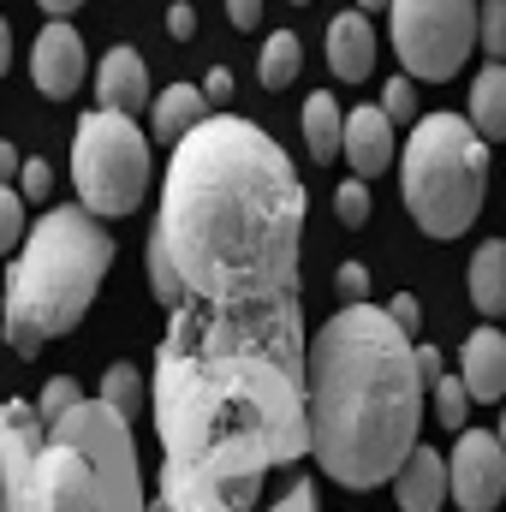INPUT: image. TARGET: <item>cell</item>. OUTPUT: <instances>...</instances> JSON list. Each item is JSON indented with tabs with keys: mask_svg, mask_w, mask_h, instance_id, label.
Returning <instances> with one entry per match:
<instances>
[{
	"mask_svg": "<svg viewBox=\"0 0 506 512\" xmlns=\"http://www.w3.org/2000/svg\"><path fill=\"white\" fill-rule=\"evenodd\" d=\"M149 399L167 512H316V483L292 471L310 459L298 292L233 310L185 298Z\"/></svg>",
	"mask_w": 506,
	"mask_h": 512,
	"instance_id": "obj_1",
	"label": "cell"
},
{
	"mask_svg": "<svg viewBox=\"0 0 506 512\" xmlns=\"http://www.w3.org/2000/svg\"><path fill=\"white\" fill-rule=\"evenodd\" d=\"M185 298L197 304H268L298 292L304 185L286 149L239 114H209L191 126L161 179V221Z\"/></svg>",
	"mask_w": 506,
	"mask_h": 512,
	"instance_id": "obj_2",
	"label": "cell"
},
{
	"mask_svg": "<svg viewBox=\"0 0 506 512\" xmlns=\"http://www.w3.org/2000/svg\"><path fill=\"white\" fill-rule=\"evenodd\" d=\"M304 417L310 459L328 471V483H393L423 423L417 340H405L376 304H346L304 346Z\"/></svg>",
	"mask_w": 506,
	"mask_h": 512,
	"instance_id": "obj_3",
	"label": "cell"
},
{
	"mask_svg": "<svg viewBox=\"0 0 506 512\" xmlns=\"http://www.w3.org/2000/svg\"><path fill=\"white\" fill-rule=\"evenodd\" d=\"M108 268H114V239L96 215H84L78 203L42 209L36 233L24 239V251H18L6 286H0L6 346L18 358H36L48 340L78 328L84 310L96 304Z\"/></svg>",
	"mask_w": 506,
	"mask_h": 512,
	"instance_id": "obj_4",
	"label": "cell"
},
{
	"mask_svg": "<svg viewBox=\"0 0 506 512\" xmlns=\"http://www.w3.org/2000/svg\"><path fill=\"white\" fill-rule=\"evenodd\" d=\"M399 197L429 239H459L489 197V143L459 114H417L399 155Z\"/></svg>",
	"mask_w": 506,
	"mask_h": 512,
	"instance_id": "obj_5",
	"label": "cell"
},
{
	"mask_svg": "<svg viewBox=\"0 0 506 512\" xmlns=\"http://www.w3.org/2000/svg\"><path fill=\"white\" fill-rule=\"evenodd\" d=\"M72 185L84 197V215H131L149 191V137L137 131V120L108 108L84 114L72 131Z\"/></svg>",
	"mask_w": 506,
	"mask_h": 512,
	"instance_id": "obj_6",
	"label": "cell"
},
{
	"mask_svg": "<svg viewBox=\"0 0 506 512\" xmlns=\"http://www.w3.org/2000/svg\"><path fill=\"white\" fill-rule=\"evenodd\" d=\"M6 459H12V512H102L90 465L72 447L48 441L30 399L6 405Z\"/></svg>",
	"mask_w": 506,
	"mask_h": 512,
	"instance_id": "obj_7",
	"label": "cell"
},
{
	"mask_svg": "<svg viewBox=\"0 0 506 512\" xmlns=\"http://www.w3.org/2000/svg\"><path fill=\"white\" fill-rule=\"evenodd\" d=\"M48 441L72 447L90 465L96 483V507L102 512H143V477H137V447H131V423L114 417L102 399H78L60 423H48Z\"/></svg>",
	"mask_w": 506,
	"mask_h": 512,
	"instance_id": "obj_8",
	"label": "cell"
},
{
	"mask_svg": "<svg viewBox=\"0 0 506 512\" xmlns=\"http://www.w3.org/2000/svg\"><path fill=\"white\" fill-rule=\"evenodd\" d=\"M393 12V54L405 78L447 84L477 42V0H387Z\"/></svg>",
	"mask_w": 506,
	"mask_h": 512,
	"instance_id": "obj_9",
	"label": "cell"
},
{
	"mask_svg": "<svg viewBox=\"0 0 506 512\" xmlns=\"http://www.w3.org/2000/svg\"><path fill=\"white\" fill-rule=\"evenodd\" d=\"M447 495L465 512H495L506 501V453L489 429H459L447 459Z\"/></svg>",
	"mask_w": 506,
	"mask_h": 512,
	"instance_id": "obj_10",
	"label": "cell"
},
{
	"mask_svg": "<svg viewBox=\"0 0 506 512\" xmlns=\"http://www.w3.org/2000/svg\"><path fill=\"white\" fill-rule=\"evenodd\" d=\"M30 78H36L42 96H72V90L84 84V42H78V30H72L66 18H54V24L36 36V48H30Z\"/></svg>",
	"mask_w": 506,
	"mask_h": 512,
	"instance_id": "obj_11",
	"label": "cell"
},
{
	"mask_svg": "<svg viewBox=\"0 0 506 512\" xmlns=\"http://www.w3.org/2000/svg\"><path fill=\"white\" fill-rule=\"evenodd\" d=\"M340 155L352 161L358 179L387 173L393 155H399V143H393V120H387L381 108H352V114L340 120Z\"/></svg>",
	"mask_w": 506,
	"mask_h": 512,
	"instance_id": "obj_12",
	"label": "cell"
},
{
	"mask_svg": "<svg viewBox=\"0 0 506 512\" xmlns=\"http://www.w3.org/2000/svg\"><path fill=\"white\" fill-rule=\"evenodd\" d=\"M459 382L471 393V405L506 399V334L501 328H471V340L459 346Z\"/></svg>",
	"mask_w": 506,
	"mask_h": 512,
	"instance_id": "obj_13",
	"label": "cell"
},
{
	"mask_svg": "<svg viewBox=\"0 0 506 512\" xmlns=\"http://www.w3.org/2000/svg\"><path fill=\"white\" fill-rule=\"evenodd\" d=\"M328 66H334L340 84H364L376 72V30H370L364 12H340L328 24Z\"/></svg>",
	"mask_w": 506,
	"mask_h": 512,
	"instance_id": "obj_14",
	"label": "cell"
},
{
	"mask_svg": "<svg viewBox=\"0 0 506 512\" xmlns=\"http://www.w3.org/2000/svg\"><path fill=\"white\" fill-rule=\"evenodd\" d=\"M96 96L108 114H126V120L137 108H149V66L137 48H108L102 72H96Z\"/></svg>",
	"mask_w": 506,
	"mask_h": 512,
	"instance_id": "obj_15",
	"label": "cell"
},
{
	"mask_svg": "<svg viewBox=\"0 0 506 512\" xmlns=\"http://www.w3.org/2000/svg\"><path fill=\"white\" fill-rule=\"evenodd\" d=\"M393 495L405 512H441L447 501V459L435 447H411L405 465L393 471Z\"/></svg>",
	"mask_w": 506,
	"mask_h": 512,
	"instance_id": "obj_16",
	"label": "cell"
},
{
	"mask_svg": "<svg viewBox=\"0 0 506 512\" xmlns=\"http://www.w3.org/2000/svg\"><path fill=\"white\" fill-rule=\"evenodd\" d=\"M149 114H155V137H161V143H179L191 126H203V120H209V102H203V90L173 84V90L149 96Z\"/></svg>",
	"mask_w": 506,
	"mask_h": 512,
	"instance_id": "obj_17",
	"label": "cell"
},
{
	"mask_svg": "<svg viewBox=\"0 0 506 512\" xmlns=\"http://www.w3.org/2000/svg\"><path fill=\"white\" fill-rule=\"evenodd\" d=\"M471 131L483 143L506 137V66H483L477 72V84H471Z\"/></svg>",
	"mask_w": 506,
	"mask_h": 512,
	"instance_id": "obj_18",
	"label": "cell"
},
{
	"mask_svg": "<svg viewBox=\"0 0 506 512\" xmlns=\"http://www.w3.org/2000/svg\"><path fill=\"white\" fill-rule=\"evenodd\" d=\"M471 304L483 316H506V239L471 256Z\"/></svg>",
	"mask_w": 506,
	"mask_h": 512,
	"instance_id": "obj_19",
	"label": "cell"
},
{
	"mask_svg": "<svg viewBox=\"0 0 506 512\" xmlns=\"http://www.w3.org/2000/svg\"><path fill=\"white\" fill-rule=\"evenodd\" d=\"M340 102L328 96V90H316L310 102H304V143H310V155L316 161H334L340 155Z\"/></svg>",
	"mask_w": 506,
	"mask_h": 512,
	"instance_id": "obj_20",
	"label": "cell"
},
{
	"mask_svg": "<svg viewBox=\"0 0 506 512\" xmlns=\"http://www.w3.org/2000/svg\"><path fill=\"white\" fill-rule=\"evenodd\" d=\"M298 66H304V48H298V36H292V30H274V36L262 42V60H256V72H262V90H286V84L298 78Z\"/></svg>",
	"mask_w": 506,
	"mask_h": 512,
	"instance_id": "obj_21",
	"label": "cell"
},
{
	"mask_svg": "<svg viewBox=\"0 0 506 512\" xmlns=\"http://www.w3.org/2000/svg\"><path fill=\"white\" fill-rule=\"evenodd\" d=\"M102 405L114 411V417H137V405H143V376H137V364H114L108 376H102Z\"/></svg>",
	"mask_w": 506,
	"mask_h": 512,
	"instance_id": "obj_22",
	"label": "cell"
},
{
	"mask_svg": "<svg viewBox=\"0 0 506 512\" xmlns=\"http://www.w3.org/2000/svg\"><path fill=\"white\" fill-rule=\"evenodd\" d=\"M143 262H149V286H155V298L167 304V310H179L185 304V280H179V268H173V256H167V245L149 233V251H143Z\"/></svg>",
	"mask_w": 506,
	"mask_h": 512,
	"instance_id": "obj_23",
	"label": "cell"
},
{
	"mask_svg": "<svg viewBox=\"0 0 506 512\" xmlns=\"http://www.w3.org/2000/svg\"><path fill=\"white\" fill-rule=\"evenodd\" d=\"M477 48L489 66H506V0H477Z\"/></svg>",
	"mask_w": 506,
	"mask_h": 512,
	"instance_id": "obj_24",
	"label": "cell"
},
{
	"mask_svg": "<svg viewBox=\"0 0 506 512\" xmlns=\"http://www.w3.org/2000/svg\"><path fill=\"white\" fill-rule=\"evenodd\" d=\"M78 399H84V387L72 382V376H54V382H48L42 393H36V399H30V411H36V423L48 429V423H60V417H66Z\"/></svg>",
	"mask_w": 506,
	"mask_h": 512,
	"instance_id": "obj_25",
	"label": "cell"
},
{
	"mask_svg": "<svg viewBox=\"0 0 506 512\" xmlns=\"http://www.w3.org/2000/svg\"><path fill=\"white\" fill-rule=\"evenodd\" d=\"M429 393H435V423H441V429H465V423H471V393H465L459 376H441Z\"/></svg>",
	"mask_w": 506,
	"mask_h": 512,
	"instance_id": "obj_26",
	"label": "cell"
},
{
	"mask_svg": "<svg viewBox=\"0 0 506 512\" xmlns=\"http://www.w3.org/2000/svg\"><path fill=\"white\" fill-rule=\"evenodd\" d=\"M381 114H387L393 126H399V120L417 126V84H411V78H393V84L381 90Z\"/></svg>",
	"mask_w": 506,
	"mask_h": 512,
	"instance_id": "obj_27",
	"label": "cell"
},
{
	"mask_svg": "<svg viewBox=\"0 0 506 512\" xmlns=\"http://www.w3.org/2000/svg\"><path fill=\"white\" fill-rule=\"evenodd\" d=\"M334 215H340L346 227H364V221H370V185H364V179H346V185L334 191Z\"/></svg>",
	"mask_w": 506,
	"mask_h": 512,
	"instance_id": "obj_28",
	"label": "cell"
},
{
	"mask_svg": "<svg viewBox=\"0 0 506 512\" xmlns=\"http://www.w3.org/2000/svg\"><path fill=\"white\" fill-rule=\"evenodd\" d=\"M18 239H24V197L12 185H0V256L18 251Z\"/></svg>",
	"mask_w": 506,
	"mask_h": 512,
	"instance_id": "obj_29",
	"label": "cell"
},
{
	"mask_svg": "<svg viewBox=\"0 0 506 512\" xmlns=\"http://www.w3.org/2000/svg\"><path fill=\"white\" fill-rule=\"evenodd\" d=\"M12 191L42 203V197L54 191V173H48V161H18V179H12Z\"/></svg>",
	"mask_w": 506,
	"mask_h": 512,
	"instance_id": "obj_30",
	"label": "cell"
},
{
	"mask_svg": "<svg viewBox=\"0 0 506 512\" xmlns=\"http://www.w3.org/2000/svg\"><path fill=\"white\" fill-rule=\"evenodd\" d=\"M334 286H340V298H346V304H364V298H370V268H364V262H340Z\"/></svg>",
	"mask_w": 506,
	"mask_h": 512,
	"instance_id": "obj_31",
	"label": "cell"
},
{
	"mask_svg": "<svg viewBox=\"0 0 506 512\" xmlns=\"http://www.w3.org/2000/svg\"><path fill=\"white\" fill-rule=\"evenodd\" d=\"M387 322H393L405 340H417V322H423V304H417V292H399V298L387 304Z\"/></svg>",
	"mask_w": 506,
	"mask_h": 512,
	"instance_id": "obj_32",
	"label": "cell"
},
{
	"mask_svg": "<svg viewBox=\"0 0 506 512\" xmlns=\"http://www.w3.org/2000/svg\"><path fill=\"white\" fill-rule=\"evenodd\" d=\"M167 30H173L179 42H191V36H197V6H191V0H173V6H167Z\"/></svg>",
	"mask_w": 506,
	"mask_h": 512,
	"instance_id": "obj_33",
	"label": "cell"
},
{
	"mask_svg": "<svg viewBox=\"0 0 506 512\" xmlns=\"http://www.w3.org/2000/svg\"><path fill=\"white\" fill-rule=\"evenodd\" d=\"M441 376H447V358H441L435 346H417V382H423V393L441 382Z\"/></svg>",
	"mask_w": 506,
	"mask_h": 512,
	"instance_id": "obj_34",
	"label": "cell"
},
{
	"mask_svg": "<svg viewBox=\"0 0 506 512\" xmlns=\"http://www.w3.org/2000/svg\"><path fill=\"white\" fill-rule=\"evenodd\" d=\"M203 102H209V108H215V102H233V72H227V66H215V72L203 78Z\"/></svg>",
	"mask_w": 506,
	"mask_h": 512,
	"instance_id": "obj_35",
	"label": "cell"
},
{
	"mask_svg": "<svg viewBox=\"0 0 506 512\" xmlns=\"http://www.w3.org/2000/svg\"><path fill=\"white\" fill-rule=\"evenodd\" d=\"M227 18H233V30H256L262 24V0H227Z\"/></svg>",
	"mask_w": 506,
	"mask_h": 512,
	"instance_id": "obj_36",
	"label": "cell"
},
{
	"mask_svg": "<svg viewBox=\"0 0 506 512\" xmlns=\"http://www.w3.org/2000/svg\"><path fill=\"white\" fill-rule=\"evenodd\" d=\"M18 161H24V155H18V149L0 137V185H12V179H18Z\"/></svg>",
	"mask_w": 506,
	"mask_h": 512,
	"instance_id": "obj_37",
	"label": "cell"
},
{
	"mask_svg": "<svg viewBox=\"0 0 506 512\" xmlns=\"http://www.w3.org/2000/svg\"><path fill=\"white\" fill-rule=\"evenodd\" d=\"M6 66H12V24L0 18V78H6Z\"/></svg>",
	"mask_w": 506,
	"mask_h": 512,
	"instance_id": "obj_38",
	"label": "cell"
},
{
	"mask_svg": "<svg viewBox=\"0 0 506 512\" xmlns=\"http://www.w3.org/2000/svg\"><path fill=\"white\" fill-rule=\"evenodd\" d=\"M36 6H42V12H54V18H72L84 0H36Z\"/></svg>",
	"mask_w": 506,
	"mask_h": 512,
	"instance_id": "obj_39",
	"label": "cell"
},
{
	"mask_svg": "<svg viewBox=\"0 0 506 512\" xmlns=\"http://www.w3.org/2000/svg\"><path fill=\"white\" fill-rule=\"evenodd\" d=\"M495 441H501V453H506V411H501V429H495Z\"/></svg>",
	"mask_w": 506,
	"mask_h": 512,
	"instance_id": "obj_40",
	"label": "cell"
},
{
	"mask_svg": "<svg viewBox=\"0 0 506 512\" xmlns=\"http://www.w3.org/2000/svg\"><path fill=\"white\" fill-rule=\"evenodd\" d=\"M143 512H167V507H161V501H149V507H143Z\"/></svg>",
	"mask_w": 506,
	"mask_h": 512,
	"instance_id": "obj_41",
	"label": "cell"
},
{
	"mask_svg": "<svg viewBox=\"0 0 506 512\" xmlns=\"http://www.w3.org/2000/svg\"><path fill=\"white\" fill-rule=\"evenodd\" d=\"M358 6H387V0H358Z\"/></svg>",
	"mask_w": 506,
	"mask_h": 512,
	"instance_id": "obj_42",
	"label": "cell"
},
{
	"mask_svg": "<svg viewBox=\"0 0 506 512\" xmlns=\"http://www.w3.org/2000/svg\"><path fill=\"white\" fill-rule=\"evenodd\" d=\"M298 6H304V0H298Z\"/></svg>",
	"mask_w": 506,
	"mask_h": 512,
	"instance_id": "obj_43",
	"label": "cell"
}]
</instances>
